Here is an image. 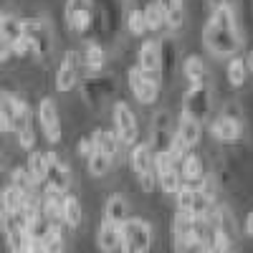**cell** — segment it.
<instances>
[{
    "mask_svg": "<svg viewBox=\"0 0 253 253\" xmlns=\"http://www.w3.org/2000/svg\"><path fill=\"white\" fill-rule=\"evenodd\" d=\"M203 43L210 53H215L220 58L238 56V51L243 48V36L238 28L236 10L230 3L213 8V15L208 18V23L203 28Z\"/></svg>",
    "mask_w": 253,
    "mask_h": 253,
    "instance_id": "6da1fadb",
    "label": "cell"
},
{
    "mask_svg": "<svg viewBox=\"0 0 253 253\" xmlns=\"http://www.w3.org/2000/svg\"><path fill=\"white\" fill-rule=\"evenodd\" d=\"M63 20L79 38H91L96 31L94 0H66L63 5Z\"/></svg>",
    "mask_w": 253,
    "mask_h": 253,
    "instance_id": "7a4b0ae2",
    "label": "cell"
},
{
    "mask_svg": "<svg viewBox=\"0 0 253 253\" xmlns=\"http://www.w3.org/2000/svg\"><path fill=\"white\" fill-rule=\"evenodd\" d=\"M119 228H122V243H119L122 253H150L155 233H152V225L147 220L129 218Z\"/></svg>",
    "mask_w": 253,
    "mask_h": 253,
    "instance_id": "3957f363",
    "label": "cell"
},
{
    "mask_svg": "<svg viewBox=\"0 0 253 253\" xmlns=\"http://www.w3.org/2000/svg\"><path fill=\"white\" fill-rule=\"evenodd\" d=\"M23 36L28 38L33 56H38V58L51 56V51H53V31H51L48 18H43V15L23 18Z\"/></svg>",
    "mask_w": 253,
    "mask_h": 253,
    "instance_id": "277c9868",
    "label": "cell"
},
{
    "mask_svg": "<svg viewBox=\"0 0 253 253\" xmlns=\"http://www.w3.org/2000/svg\"><path fill=\"white\" fill-rule=\"evenodd\" d=\"M182 114L198 119L200 124L213 117V89H210V84H195L185 91Z\"/></svg>",
    "mask_w": 253,
    "mask_h": 253,
    "instance_id": "5b68a950",
    "label": "cell"
},
{
    "mask_svg": "<svg viewBox=\"0 0 253 253\" xmlns=\"http://www.w3.org/2000/svg\"><path fill=\"white\" fill-rule=\"evenodd\" d=\"M112 122H114V134L122 142V147H132L139 142V122L126 101H114L112 107Z\"/></svg>",
    "mask_w": 253,
    "mask_h": 253,
    "instance_id": "8992f818",
    "label": "cell"
},
{
    "mask_svg": "<svg viewBox=\"0 0 253 253\" xmlns=\"http://www.w3.org/2000/svg\"><path fill=\"white\" fill-rule=\"evenodd\" d=\"M175 139V117L162 109L152 117V126H150V150L155 155H167V150H170V144Z\"/></svg>",
    "mask_w": 253,
    "mask_h": 253,
    "instance_id": "52a82bcc",
    "label": "cell"
},
{
    "mask_svg": "<svg viewBox=\"0 0 253 253\" xmlns=\"http://www.w3.org/2000/svg\"><path fill=\"white\" fill-rule=\"evenodd\" d=\"M126 84H129V91L139 104H155L160 99L162 86H160V79L155 74H147V71L132 66L129 74H126Z\"/></svg>",
    "mask_w": 253,
    "mask_h": 253,
    "instance_id": "ba28073f",
    "label": "cell"
},
{
    "mask_svg": "<svg viewBox=\"0 0 253 253\" xmlns=\"http://www.w3.org/2000/svg\"><path fill=\"white\" fill-rule=\"evenodd\" d=\"M81 56L79 51H66L58 63V69H56V91L61 94H69L79 86V81H81Z\"/></svg>",
    "mask_w": 253,
    "mask_h": 253,
    "instance_id": "9c48e42d",
    "label": "cell"
},
{
    "mask_svg": "<svg viewBox=\"0 0 253 253\" xmlns=\"http://www.w3.org/2000/svg\"><path fill=\"white\" fill-rule=\"evenodd\" d=\"M243 132H246L243 119L228 117L225 112L210 117V134H213L218 142H223V144H238L243 139Z\"/></svg>",
    "mask_w": 253,
    "mask_h": 253,
    "instance_id": "30bf717a",
    "label": "cell"
},
{
    "mask_svg": "<svg viewBox=\"0 0 253 253\" xmlns=\"http://www.w3.org/2000/svg\"><path fill=\"white\" fill-rule=\"evenodd\" d=\"M84 96V101L89 104V107L99 109L104 101H107V96H112V89H114V81L109 76H84L79 81L76 86Z\"/></svg>",
    "mask_w": 253,
    "mask_h": 253,
    "instance_id": "8fae6325",
    "label": "cell"
},
{
    "mask_svg": "<svg viewBox=\"0 0 253 253\" xmlns=\"http://www.w3.org/2000/svg\"><path fill=\"white\" fill-rule=\"evenodd\" d=\"M36 122L41 124V132L46 134V139L51 144L61 142V117H58V107L51 96L41 99L38 101V109H36Z\"/></svg>",
    "mask_w": 253,
    "mask_h": 253,
    "instance_id": "7c38bea8",
    "label": "cell"
},
{
    "mask_svg": "<svg viewBox=\"0 0 253 253\" xmlns=\"http://www.w3.org/2000/svg\"><path fill=\"white\" fill-rule=\"evenodd\" d=\"M46 162H48V170H46V180H43V187L48 190V193H69L71 187V172L66 162H63L56 152H46Z\"/></svg>",
    "mask_w": 253,
    "mask_h": 253,
    "instance_id": "4fadbf2b",
    "label": "cell"
},
{
    "mask_svg": "<svg viewBox=\"0 0 253 253\" xmlns=\"http://www.w3.org/2000/svg\"><path fill=\"white\" fill-rule=\"evenodd\" d=\"M26 99L23 96H15V94H0V132H13V124L20 114V109L26 107Z\"/></svg>",
    "mask_w": 253,
    "mask_h": 253,
    "instance_id": "5bb4252c",
    "label": "cell"
},
{
    "mask_svg": "<svg viewBox=\"0 0 253 253\" xmlns=\"http://www.w3.org/2000/svg\"><path fill=\"white\" fill-rule=\"evenodd\" d=\"M175 137H180L190 150L193 147L200 144V137H203V124L193 117H187V114H180L177 122H175Z\"/></svg>",
    "mask_w": 253,
    "mask_h": 253,
    "instance_id": "9a60e30c",
    "label": "cell"
},
{
    "mask_svg": "<svg viewBox=\"0 0 253 253\" xmlns=\"http://www.w3.org/2000/svg\"><path fill=\"white\" fill-rule=\"evenodd\" d=\"M180 177H182V185L187 187H198V182L205 177V167H203V157L195 155V152H187V157L180 162Z\"/></svg>",
    "mask_w": 253,
    "mask_h": 253,
    "instance_id": "2e32d148",
    "label": "cell"
},
{
    "mask_svg": "<svg viewBox=\"0 0 253 253\" xmlns=\"http://www.w3.org/2000/svg\"><path fill=\"white\" fill-rule=\"evenodd\" d=\"M152 162H155V152L150 150V144H147V142H137V144L129 147V167H132V172L137 177L144 175V172H150Z\"/></svg>",
    "mask_w": 253,
    "mask_h": 253,
    "instance_id": "e0dca14e",
    "label": "cell"
},
{
    "mask_svg": "<svg viewBox=\"0 0 253 253\" xmlns=\"http://www.w3.org/2000/svg\"><path fill=\"white\" fill-rule=\"evenodd\" d=\"M137 69L147 74H160V43L157 41H144L137 51Z\"/></svg>",
    "mask_w": 253,
    "mask_h": 253,
    "instance_id": "ac0fdd59",
    "label": "cell"
},
{
    "mask_svg": "<svg viewBox=\"0 0 253 253\" xmlns=\"http://www.w3.org/2000/svg\"><path fill=\"white\" fill-rule=\"evenodd\" d=\"M79 56H81V69H86V71H101L107 66V51H104V46L96 43V41H89V43L79 51Z\"/></svg>",
    "mask_w": 253,
    "mask_h": 253,
    "instance_id": "d6986e66",
    "label": "cell"
},
{
    "mask_svg": "<svg viewBox=\"0 0 253 253\" xmlns=\"http://www.w3.org/2000/svg\"><path fill=\"white\" fill-rule=\"evenodd\" d=\"M129 218L132 215H129V203H126V198L119 195V193L109 195L107 205H104V220L114 223V225H122V223L129 220Z\"/></svg>",
    "mask_w": 253,
    "mask_h": 253,
    "instance_id": "ffe728a7",
    "label": "cell"
},
{
    "mask_svg": "<svg viewBox=\"0 0 253 253\" xmlns=\"http://www.w3.org/2000/svg\"><path fill=\"white\" fill-rule=\"evenodd\" d=\"M119 243H122V228L114 225V223L101 220V225L96 230V246H99V251L114 253V251H119Z\"/></svg>",
    "mask_w": 253,
    "mask_h": 253,
    "instance_id": "44dd1931",
    "label": "cell"
},
{
    "mask_svg": "<svg viewBox=\"0 0 253 253\" xmlns=\"http://www.w3.org/2000/svg\"><path fill=\"white\" fill-rule=\"evenodd\" d=\"M160 43V74L165 79H172L175 66H177V46H175V38H162L157 41Z\"/></svg>",
    "mask_w": 253,
    "mask_h": 253,
    "instance_id": "7402d4cb",
    "label": "cell"
},
{
    "mask_svg": "<svg viewBox=\"0 0 253 253\" xmlns=\"http://www.w3.org/2000/svg\"><path fill=\"white\" fill-rule=\"evenodd\" d=\"M160 5V10L165 13V23L167 31H177L185 23V3L182 0H155Z\"/></svg>",
    "mask_w": 253,
    "mask_h": 253,
    "instance_id": "603a6c76",
    "label": "cell"
},
{
    "mask_svg": "<svg viewBox=\"0 0 253 253\" xmlns=\"http://www.w3.org/2000/svg\"><path fill=\"white\" fill-rule=\"evenodd\" d=\"M91 144H94V152H104L112 160L122 152V142L117 139V134L112 129H96L91 134Z\"/></svg>",
    "mask_w": 253,
    "mask_h": 253,
    "instance_id": "cb8c5ba5",
    "label": "cell"
},
{
    "mask_svg": "<svg viewBox=\"0 0 253 253\" xmlns=\"http://www.w3.org/2000/svg\"><path fill=\"white\" fill-rule=\"evenodd\" d=\"M61 218H63V225H69L71 230H76L81 225V203H79L76 195L63 193V198H61Z\"/></svg>",
    "mask_w": 253,
    "mask_h": 253,
    "instance_id": "d4e9b609",
    "label": "cell"
},
{
    "mask_svg": "<svg viewBox=\"0 0 253 253\" xmlns=\"http://www.w3.org/2000/svg\"><path fill=\"white\" fill-rule=\"evenodd\" d=\"M182 74L187 79L190 86H195V84H208V66L200 56H187L182 61Z\"/></svg>",
    "mask_w": 253,
    "mask_h": 253,
    "instance_id": "484cf974",
    "label": "cell"
},
{
    "mask_svg": "<svg viewBox=\"0 0 253 253\" xmlns=\"http://www.w3.org/2000/svg\"><path fill=\"white\" fill-rule=\"evenodd\" d=\"M225 76H228V84L233 89H243L246 81H248V69L243 63V56H230L228 63H225Z\"/></svg>",
    "mask_w": 253,
    "mask_h": 253,
    "instance_id": "4316f807",
    "label": "cell"
},
{
    "mask_svg": "<svg viewBox=\"0 0 253 253\" xmlns=\"http://www.w3.org/2000/svg\"><path fill=\"white\" fill-rule=\"evenodd\" d=\"M215 205H218L215 198L200 193V190L195 187V190H193V203H190L187 213L193 215V218H210V215H213V210H215Z\"/></svg>",
    "mask_w": 253,
    "mask_h": 253,
    "instance_id": "83f0119b",
    "label": "cell"
},
{
    "mask_svg": "<svg viewBox=\"0 0 253 253\" xmlns=\"http://www.w3.org/2000/svg\"><path fill=\"white\" fill-rule=\"evenodd\" d=\"M61 198H63V195L48 193V190H46L43 200H41V213L51 220L53 228H61V223H63V218H61Z\"/></svg>",
    "mask_w": 253,
    "mask_h": 253,
    "instance_id": "f1b7e54d",
    "label": "cell"
},
{
    "mask_svg": "<svg viewBox=\"0 0 253 253\" xmlns=\"http://www.w3.org/2000/svg\"><path fill=\"white\" fill-rule=\"evenodd\" d=\"M142 15H144V26H147V33H160V31H167V23H165V13L160 10V5L155 3H147L142 8Z\"/></svg>",
    "mask_w": 253,
    "mask_h": 253,
    "instance_id": "f546056e",
    "label": "cell"
},
{
    "mask_svg": "<svg viewBox=\"0 0 253 253\" xmlns=\"http://www.w3.org/2000/svg\"><path fill=\"white\" fill-rule=\"evenodd\" d=\"M26 170H28V175H31V180H33L36 185H43V180H46V170H48L46 152L33 150V152L28 155V165H26Z\"/></svg>",
    "mask_w": 253,
    "mask_h": 253,
    "instance_id": "4dcf8cb0",
    "label": "cell"
},
{
    "mask_svg": "<svg viewBox=\"0 0 253 253\" xmlns=\"http://www.w3.org/2000/svg\"><path fill=\"white\" fill-rule=\"evenodd\" d=\"M157 187L162 190V193H167V195H175L177 190L182 187V177H180L177 165L167 167L165 172H160V175H157Z\"/></svg>",
    "mask_w": 253,
    "mask_h": 253,
    "instance_id": "1f68e13d",
    "label": "cell"
},
{
    "mask_svg": "<svg viewBox=\"0 0 253 253\" xmlns=\"http://www.w3.org/2000/svg\"><path fill=\"white\" fill-rule=\"evenodd\" d=\"M0 36L8 38L10 43L15 38H20L23 36V18L13 13H3V18H0Z\"/></svg>",
    "mask_w": 253,
    "mask_h": 253,
    "instance_id": "d6a6232c",
    "label": "cell"
},
{
    "mask_svg": "<svg viewBox=\"0 0 253 253\" xmlns=\"http://www.w3.org/2000/svg\"><path fill=\"white\" fill-rule=\"evenodd\" d=\"M26 198H31V195H23L20 190H15L13 185H8L3 193H0V210H8V213H18V210L23 208Z\"/></svg>",
    "mask_w": 253,
    "mask_h": 253,
    "instance_id": "836d02e7",
    "label": "cell"
},
{
    "mask_svg": "<svg viewBox=\"0 0 253 253\" xmlns=\"http://www.w3.org/2000/svg\"><path fill=\"white\" fill-rule=\"evenodd\" d=\"M8 185H13L15 190H20L23 195H36V182L31 180V175H28V170L26 167H15V170L10 172V177H8Z\"/></svg>",
    "mask_w": 253,
    "mask_h": 253,
    "instance_id": "e575fe53",
    "label": "cell"
},
{
    "mask_svg": "<svg viewBox=\"0 0 253 253\" xmlns=\"http://www.w3.org/2000/svg\"><path fill=\"white\" fill-rule=\"evenodd\" d=\"M112 157L109 155H104V152H91V157H86V167H89V172L94 177H104V175H109L112 170Z\"/></svg>",
    "mask_w": 253,
    "mask_h": 253,
    "instance_id": "d590c367",
    "label": "cell"
},
{
    "mask_svg": "<svg viewBox=\"0 0 253 253\" xmlns=\"http://www.w3.org/2000/svg\"><path fill=\"white\" fill-rule=\"evenodd\" d=\"M193 228H195V218L190 213H185V210H177L172 218V238L193 236Z\"/></svg>",
    "mask_w": 253,
    "mask_h": 253,
    "instance_id": "8d00e7d4",
    "label": "cell"
},
{
    "mask_svg": "<svg viewBox=\"0 0 253 253\" xmlns=\"http://www.w3.org/2000/svg\"><path fill=\"white\" fill-rule=\"evenodd\" d=\"M172 243H175V253H205L208 251V246L200 238H195V236L172 238Z\"/></svg>",
    "mask_w": 253,
    "mask_h": 253,
    "instance_id": "74e56055",
    "label": "cell"
},
{
    "mask_svg": "<svg viewBox=\"0 0 253 253\" xmlns=\"http://www.w3.org/2000/svg\"><path fill=\"white\" fill-rule=\"evenodd\" d=\"M126 31L132 36H147V26H144V15H142V8H132L126 13Z\"/></svg>",
    "mask_w": 253,
    "mask_h": 253,
    "instance_id": "f35d334b",
    "label": "cell"
},
{
    "mask_svg": "<svg viewBox=\"0 0 253 253\" xmlns=\"http://www.w3.org/2000/svg\"><path fill=\"white\" fill-rule=\"evenodd\" d=\"M41 246H43L46 253H63L66 251V241H63V233H61V228H53L51 233L41 241Z\"/></svg>",
    "mask_w": 253,
    "mask_h": 253,
    "instance_id": "ab89813d",
    "label": "cell"
},
{
    "mask_svg": "<svg viewBox=\"0 0 253 253\" xmlns=\"http://www.w3.org/2000/svg\"><path fill=\"white\" fill-rule=\"evenodd\" d=\"M193 190L195 187H187V185H182L177 193H175V203H177V210H190V203H193Z\"/></svg>",
    "mask_w": 253,
    "mask_h": 253,
    "instance_id": "60d3db41",
    "label": "cell"
},
{
    "mask_svg": "<svg viewBox=\"0 0 253 253\" xmlns=\"http://www.w3.org/2000/svg\"><path fill=\"white\" fill-rule=\"evenodd\" d=\"M18 144L23 147V150L33 152L36 150V126H31V129H23V132H18Z\"/></svg>",
    "mask_w": 253,
    "mask_h": 253,
    "instance_id": "b9f144b4",
    "label": "cell"
},
{
    "mask_svg": "<svg viewBox=\"0 0 253 253\" xmlns=\"http://www.w3.org/2000/svg\"><path fill=\"white\" fill-rule=\"evenodd\" d=\"M137 180H139V187L144 190V193H155V190H157V175H155V167H152L150 172L139 175Z\"/></svg>",
    "mask_w": 253,
    "mask_h": 253,
    "instance_id": "7bdbcfd3",
    "label": "cell"
},
{
    "mask_svg": "<svg viewBox=\"0 0 253 253\" xmlns=\"http://www.w3.org/2000/svg\"><path fill=\"white\" fill-rule=\"evenodd\" d=\"M10 46H13V56H18V58H26V56H31V43H28V38H26V36L15 38Z\"/></svg>",
    "mask_w": 253,
    "mask_h": 253,
    "instance_id": "ee69618b",
    "label": "cell"
},
{
    "mask_svg": "<svg viewBox=\"0 0 253 253\" xmlns=\"http://www.w3.org/2000/svg\"><path fill=\"white\" fill-rule=\"evenodd\" d=\"M76 152H79V157H91V152H94V144H91V137H81L79 142H76Z\"/></svg>",
    "mask_w": 253,
    "mask_h": 253,
    "instance_id": "f6af8a7d",
    "label": "cell"
},
{
    "mask_svg": "<svg viewBox=\"0 0 253 253\" xmlns=\"http://www.w3.org/2000/svg\"><path fill=\"white\" fill-rule=\"evenodd\" d=\"M13 58V46H10V41L0 36V63H5Z\"/></svg>",
    "mask_w": 253,
    "mask_h": 253,
    "instance_id": "bcb514c9",
    "label": "cell"
},
{
    "mask_svg": "<svg viewBox=\"0 0 253 253\" xmlns=\"http://www.w3.org/2000/svg\"><path fill=\"white\" fill-rule=\"evenodd\" d=\"M243 233L248 236V238H253V210L246 215V220H243Z\"/></svg>",
    "mask_w": 253,
    "mask_h": 253,
    "instance_id": "7dc6e473",
    "label": "cell"
},
{
    "mask_svg": "<svg viewBox=\"0 0 253 253\" xmlns=\"http://www.w3.org/2000/svg\"><path fill=\"white\" fill-rule=\"evenodd\" d=\"M243 63H246L248 74H253V48H248V51H246V56H243Z\"/></svg>",
    "mask_w": 253,
    "mask_h": 253,
    "instance_id": "c3c4849f",
    "label": "cell"
},
{
    "mask_svg": "<svg viewBox=\"0 0 253 253\" xmlns=\"http://www.w3.org/2000/svg\"><path fill=\"white\" fill-rule=\"evenodd\" d=\"M5 187H8V175H5V170H3V167H0V193H3Z\"/></svg>",
    "mask_w": 253,
    "mask_h": 253,
    "instance_id": "681fc988",
    "label": "cell"
},
{
    "mask_svg": "<svg viewBox=\"0 0 253 253\" xmlns=\"http://www.w3.org/2000/svg\"><path fill=\"white\" fill-rule=\"evenodd\" d=\"M230 3V0H210V5H213V8H220V5H228Z\"/></svg>",
    "mask_w": 253,
    "mask_h": 253,
    "instance_id": "f907efd6",
    "label": "cell"
},
{
    "mask_svg": "<svg viewBox=\"0 0 253 253\" xmlns=\"http://www.w3.org/2000/svg\"><path fill=\"white\" fill-rule=\"evenodd\" d=\"M0 18H3V8H0Z\"/></svg>",
    "mask_w": 253,
    "mask_h": 253,
    "instance_id": "816d5d0a",
    "label": "cell"
},
{
    "mask_svg": "<svg viewBox=\"0 0 253 253\" xmlns=\"http://www.w3.org/2000/svg\"><path fill=\"white\" fill-rule=\"evenodd\" d=\"M228 253H236V251H228Z\"/></svg>",
    "mask_w": 253,
    "mask_h": 253,
    "instance_id": "f5cc1de1",
    "label": "cell"
},
{
    "mask_svg": "<svg viewBox=\"0 0 253 253\" xmlns=\"http://www.w3.org/2000/svg\"><path fill=\"white\" fill-rule=\"evenodd\" d=\"M0 134H3V132H0Z\"/></svg>",
    "mask_w": 253,
    "mask_h": 253,
    "instance_id": "db71d44e",
    "label": "cell"
}]
</instances>
